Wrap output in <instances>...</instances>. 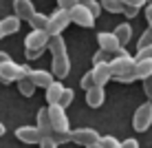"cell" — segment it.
<instances>
[{"label": "cell", "mask_w": 152, "mask_h": 148, "mask_svg": "<svg viewBox=\"0 0 152 148\" xmlns=\"http://www.w3.org/2000/svg\"><path fill=\"white\" fill-rule=\"evenodd\" d=\"M86 148H102V146H99V141H97V144H91V146H86Z\"/></svg>", "instance_id": "obj_43"}, {"label": "cell", "mask_w": 152, "mask_h": 148, "mask_svg": "<svg viewBox=\"0 0 152 148\" xmlns=\"http://www.w3.org/2000/svg\"><path fill=\"white\" fill-rule=\"evenodd\" d=\"M49 108V119H51V128L60 130V133H69L71 130V121L69 115H66V108H62L60 104H51Z\"/></svg>", "instance_id": "obj_4"}, {"label": "cell", "mask_w": 152, "mask_h": 148, "mask_svg": "<svg viewBox=\"0 0 152 148\" xmlns=\"http://www.w3.org/2000/svg\"><path fill=\"white\" fill-rule=\"evenodd\" d=\"M99 146L102 148H121V141L115 135H104V137H99Z\"/></svg>", "instance_id": "obj_25"}, {"label": "cell", "mask_w": 152, "mask_h": 148, "mask_svg": "<svg viewBox=\"0 0 152 148\" xmlns=\"http://www.w3.org/2000/svg\"><path fill=\"white\" fill-rule=\"evenodd\" d=\"M44 51L46 49H24V55H27V60H38Z\"/></svg>", "instance_id": "obj_30"}, {"label": "cell", "mask_w": 152, "mask_h": 148, "mask_svg": "<svg viewBox=\"0 0 152 148\" xmlns=\"http://www.w3.org/2000/svg\"><path fill=\"white\" fill-rule=\"evenodd\" d=\"M117 82H121V84H130V82H134L137 77H134V73H126V75H119V77H115Z\"/></svg>", "instance_id": "obj_33"}, {"label": "cell", "mask_w": 152, "mask_h": 148, "mask_svg": "<svg viewBox=\"0 0 152 148\" xmlns=\"http://www.w3.org/2000/svg\"><path fill=\"white\" fill-rule=\"evenodd\" d=\"M46 49L51 51V55H60V53H69L66 51V40L62 35H51L49 38V46Z\"/></svg>", "instance_id": "obj_21"}, {"label": "cell", "mask_w": 152, "mask_h": 148, "mask_svg": "<svg viewBox=\"0 0 152 148\" xmlns=\"http://www.w3.org/2000/svg\"><path fill=\"white\" fill-rule=\"evenodd\" d=\"M104 102H106V91H104V86H93V88L86 91V104L91 108H99Z\"/></svg>", "instance_id": "obj_16"}, {"label": "cell", "mask_w": 152, "mask_h": 148, "mask_svg": "<svg viewBox=\"0 0 152 148\" xmlns=\"http://www.w3.org/2000/svg\"><path fill=\"white\" fill-rule=\"evenodd\" d=\"M29 22H31V27H33V29H44V31H46V24H49V15L35 11V13H33V18H31Z\"/></svg>", "instance_id": "obj_24"}, {"label": "cell", "mask_w": 152, "mask_h": 148, "mask_svg": "<svg viewBox=\"0 0 152 148\" xmlns=\"http://www.w3.org/2000/svg\"><path fill=\"white\" fill-rule=\"evenodd\" d=\"M152 44V29H145L143 33L139 35V42H137V51L143 49V46H150Z\"/></svg>", "instance_id": "obj_27"}, {"label": "cell", "mask_w": 152, "mask_h": 148, "mask_svg": "<svg viewBox=\"0 0 152 148\" xmlns=\"http://www.w3.org/2000/svg\"><path fill=\"white\" fill-rule=\"evenodd\" d=\"M15 137H18L22 144H40L42 141V133L38 126H20L15 130Z\"/></svg>", "instance_id": "obj_12"}, {"label": "cell", "mask_w": 152, "mask_h": 148, "mask_svg": "<svg viewBox=\"0 0 152 148\" xmlns=\"http://www.w3.org/2000/svg\"><path fill=\"white\" fill-rule=\"evenodd\" d=\"M80 2H88V0H80Z\"/></svg>", "instance_id": "obj_45"}, {"label": "cell", "mask_w": 152, "mask_h": 148, "mask_svg": "<svg viewBox=\"0 0 152 148\" xmlns=\"http://www.w3.org/2000/svg\"><path fill=\"white\" fill-rule=\"evenodd\" d=\"M99 4H102V9H106L108 13H124V7H126L121 0H99Z\"/></svg>", "instance_id": "obj_22"}, {"label": "cell", "mask_w": 152, "mask_h": 148, "mask_svg": "<svg viewBox=\"0 0 152 148\" xmlns=\"http://www.w3.org/2000/svg\"><path fill=\"white\" fill-rule=\"evenodd\" d=\"M40 148H57V144L53 139H42L40 141Z\"/></svg>", "instance_id": "obj_40"}, {"label": "cell", "mask_w": 152, "mask_h": 148, "mask_svg": "<svg viewBox=\"0 0 152 148\" xmlns=\"http://www.w3.org/2000/svg\"><path fill=\"white\" fill-rule=\"evenodd\" d=\"M77 2H80V0H57V7L60 9H71V7H75Z\"/></svg>", "instance_id": "obj_35"}, {"label": "cell", "mask_w": 152, "mask_h": 148, "mask_svg": "<svg viewBox=\"0 0 152 148\" xmlns=\"http://www.w3.org/2000/svg\"><path fill=\"white\" fill-rule=\"evenodd\" d=\"M71 24V15L69 9H60L57 7L53 13L49 15V24H46V33L49 35H62V31Z\"/></svg>", "instance_id": "obj_3"}, {"label": "cell", "mask_w": 152, "mask_h": 148, "mask_svg": "<svg viewBox=\"0 0 152 148\" xmlns=\"http://www.w3.org/2000/svg\"><path fill=\"white\" fill-rule=\"evenodd\" d=\"M110 62V60H108ZM108 62H99V64H93L91 73H93V80H95V86H106L108 82L113 80V71Z\"/></svg>", "instance_id": "obj_10"}, {"label": "cell", "mask_w": 152, "mask_h": 148, "mask_svg": "<svg viewBox=\"0 0 152 148\" xmlns=\"http://www.w3.org/2000/svg\"><path fill=\"white\" fill-rule=\"evenodd\" d=\"M121 148H139V141L132 139V137H130V139H124L121 141Z\"/></svg>", "instance_id": "obj_39"}, {"label": "cell", "mask_w": 152, "mask_h": 148, "mask_svg": "<svg viewBox=\"0 0 152 148\" xmlns=\"http://www.w3.org/2000/svg\"><path fill=\"white\" fill-rule=\"evenodd\" d=\"M51 73L62 80L71 73V60H69V53H60V55H53V62H51Z\"/></svg>", "instance_id": "obj_11"}, {"label": "cell", "mask_w": 152, "mask_h": 148, "mask_svg": "<svg viewBox=\"0 0 152 148\" xmlns=\"http://www.w3.org/2000/svg\"><path fill=\"white\" fill-rule=\"evenodd\" d=\"M4 133H7V128H4V124H2V121H0V137H2Z\"/></svg>", "instance_id": "obj_42"}, {"label": "cell", "mask_w": 152, "mask_h": 148, "mask_svg": "<svg viewBox=\"0 0 152 148\" xmlns=\"http://www.w3.org/2000/svg\"><path fill=\"white\" fill-rule=\"evenodd\" d=\"M115 35H117V40H119V44L121 46H126L130 40H132V24L126 20V22H121V24H117L115 27V31H113Z\"/></svg>", "instance_id": "obj_19"}, {"label": "cell", "mask_w": 152, "mask_h": 148, "mask_svg": "<svg viewBox=\"0 0 152 148\" xmlns=\"http://www.w3.org/2000/svg\"><path fill=\"white\" fill-rule=\"evenodd\" d=\"M4 38V33H2V29H0V40H2Z\"/></svg>", "instance_id": "obj_44"}, {"label": "cell", "mask_w": 152, "mask_h": 148, "mask_svg": "<svg viewBox=\"0 0 152 148\" xmlns=\"http://www.w3.org/2000/svg\"><path fill=\"white\" fill-rule=\"evenodd\" d=\"M99 62H108V53L99 49L95 55H93V64H99Z\"/></svg>", "instance_id": "obj_31"}, {"label": "cell", "mask_w": 152, "mask_h": 148, "mask_svg": "<svg viewBox=\"0 0 152 148\" xmlns=\"http://www.w3.org/2000/svg\"><path fill=\"white\" fill-rule=\"evenodd\" d=\"M143 93H145V95H148V97L152 99V77L143 80Z\"/></svg>", "instance_id": "obj_38"}, {"label": "cell", "mask_w": 152, "mask_h": 148, "mask_svg": "<svg viewBox=\"0 0 152 148\" xmlns=\"http://www.w3.org/2000/svg\"><path fill=\"white\" fill-rule=\"evenodd\" d=\"M27 77L35 84V88H38V86H40V88H46L51 82L55 80V75H53V73H51V71H44V68H31Z\"/></svg>", "instance_id": "obj_13"}, {"label": "cell", "mask_w": 152, "mask_h": 148, "mask_svg": "<svg viewBox=\"0 0 152 148\" xmlns=\"http://www.w3.org/2000/svg\"><path fill=\"white\" fill-rule=\"evenodd\" d=\"M137 80H148L152 77V60L148 57H134V68H132Z\"/></svg>", "instance_id": "obj_15"}, {"label": "cell", "mask_w": 152, "mask_h": 148, "mask_svg": "<svg viewBox=\"0 0 152 148\" xmlns=\"http://www.w3.org/2000/svg\"><path fill=\"white\" fill-rule=\"evenodd\" d=\"M31 71L29 64H18V62L9 60V62H2L0 64V82L4 84H11V82H18L22 77H27Z\"/></svg>", "instance_id": "obj_1"}, {"label": "cell", "mask_w": 152, "mask_h": 148, "mask_svg": "<svg viewBox=\"0 0 152 148\" xmlns=\"http://www.w3.org/2000/svg\"><path fill=\"white\" fill-rule=\"evenodd\" d=\"M71 141H75V144L86 148V146L99 141V133L95 128H77V130H71Z\"/></svg>", "instance_id": "obj_9"}, {"label": "cell", "mask_w": 152, "mask_h": 148, "mask_svg": "<svg viewBox=\"0 0 152 148\" xmlns=\"http://www.w3.org/2000/svg\"><path fill=\"white\" fill-rule=\"evenodd\" d=\"M97 42H99V49L106 51L108 55H117L119 51H124V46L119 44L117 35L113 31H99L97 33Z\"/></svg>", "instance_id": "obj_7"}, {"label": "cell", "mask_w": 152, "mask_h": 148, "mask_svg": "<svg viewBox=\"0 0 152 148\" xmlns=\"http://www.w3.org/2000/svg\"><path fill=\"white\" fill-rule=\"evenodd\" d=\"M49 38L44 29H31L24 38V49H46L49 46Z\"/></svg>", "instance_id": "obj_8"}, {"label": "cell", "mask_w": 152, "mask_h": 148, "mask_svg": "<svg viewBox=\"0 0 152 148\" xmlns=\"http://www.w3.org/2000/svg\"><path fill=\"white\" fill-rule=\"evenodd\" d=\"M64 88H66V86H64L60 80H53L49 86L44 88V91H46V102H49V106H51V104H57V102H60V97H62V93H64Z\"/></svg>", "instance_id": "obj_18"}, {"label": "cell", "mask_w": 152, "mask_h": 148, "mask_svg": "<svg viewBox=\"0 0 152 148\" xmlns=\"http://www.w3.org/2000/svg\"><path fill=\"white\" fill-rule=\"evenodd\" d=\"M150 126H152V102H145V104H141V106H137V110H134L132 128L137 130V133H145Z\"/></svg>", "instance_id": "obj_5"}, {"label": "cell", "mask_w": 152, "mask_h": 148, "mask_svg": "<svg viewBox=\"0 0 152 148\" xmlns=\"http://www.w3.org/2000/svg\"><path fill=\"white\" fill-rule=\"evenodd\" d=\"M121 2L126 4V7H145V2H148V0H121Z\"/></svg>", "instance_id": "obj_34"}, {"label": "cell", "mask_w": 152, "mask_h": 148, "mask_svg": "<svg viewBox=\"0 0 152 148\" xmlns=\"http://www.w3.org/2000/svg\"><path fill=\"white\" fill-rule=\"evenodd\" d=\"M15 84H18V91H20V93H22V95H24V97H31V95H33V93H35V84H33V82H31V80H29V77H22V80H18V82H15Z\"/></svg>", "instance_id": "obj_23"}, {"label": "cell", "mask_w": 152, "mask_h": 148, "mask_svg": "<svg viewBox=\"0 0 152 148\" xmlns=\"http://www.w3.org/2000/svg\"><path fill=\"white\" fill-rule=\"evenodd\" d=\"M11 60V57H9V53H4V51H0V64H2V62H9Z\"/></svg>", "instance_id": "obj_41"}, {"label": "cell", "mask_w": 152, "mask_h": 148, "mask_svg": "<svg viewBox=\"0 0 152 148\" xmlns=\"http://www.w3.org/2000/svg\"><path fill=\"white\" fill-rule=\"evenodd\" d=\"M80 86L84 88V91H88V88H93L95 86V80H93V73L88 71V73H84L82 75V80H80Z\"/></svg>", "instance_id": "obj_28"}, {"label": "cell", "mask_w": 152, "mask_h": 148, "mask_svg": "<svg viewBox=\"0 0 152 148\" xmlns=\"http://www.w3.org/2000/svg\"><path fill=\"white\" fill-rule=\"evenodd\" d=\"M69 15H71V22L80 24V27H84V29H93L95 27V15L88 11V7L84 2H77L75 7H71Z\"/></svg>", "instance_id": "obj_6"}, {"label": "cell", "mask_w": 152, "mask_h": 148, "mask_svg": "<svg viewBox=\"0 0 152 148\" xmlns=\"http://www.w3.org/2000/svg\"><path fill=\"white\" fill-rule=\"evenodd\" d=\"M134 57H148V60H152V44H150V46H143V49H139Z\"/></svg>", "instance_id": "obj_32"}, {"label": "cell", "mask_w": 152, "mask_h": 148, "mask_svg": "<svg viewBox=\"0 0 152 148\" xmlns=\"http://www.w3.org/2000/svg\"><path fill=\"white\" fill-rule=\"evenodd\" d=\"M139 11H141L139 7H124V15H126L128 20H130V18H134V15H137Z\"/></svg>", "instance_id": "obj_36"}, {"label": "cell", "mask_w": 152, "mask_h": 148, "mask_svg": "<svg viewBox=\"0 0 152 148\" xmlns=\"http://www.w3.org/2000/svg\"><path fill=\"white\" fill-rule=\"evenodd\" d=\"M20 24H22V20H20L18 15H7V18L0 20V29H2L4 35L18 33V31H20Z\"/></svg>", "instance_id": "obj_20"}, {"label": "cell", "mask_w": 152, "mask_h": 148, "mask_svg": "<svg viewBox=\"0 0 152 148\" xmlns=\"http://www.w3.org/2000/svg\"><path fill=\"white\" fill-rule=\"evenodd\" d=\"M73 99H75V91H73V88H64V93H62V97H60V106L62 108H69L71 104H73Z\"/></svg>", "instance_id": "obj_26"}, {"label": "cell", "mask_w": 152, "mask_h": 148, "mask_svg": "<svg viewBox=\"0 0 152 148\" xmlns=\"http://www.w3.org/2000/svg\"><path fill=\"white\" fill-rule=\"evenodd\" d=\"M35 13V4L31 0H13V15L20 20H31Z\"/></svg>", "instance_id": "obj_14"}, {"label": "cell", "mask_w": 152, "mask_h": 148, "mask_svg": "<svg viewBox=\"0 0 152 148\" xmlns=\"http://www.w3.org/2000/svg\"><path fill=\"white\" fill-rule=\"evenodd\" d=\"M84 4L88 7V11L95 15V20H97V15L102 13V4H99V0H88V2H84Z\"/></svg>", "instance_id": "obj_29"}, {"label": "cell", "mask_w": 152, "mask_h": 148, "mask_svg": "<svg viewBox=\"0 0 152 148\" xmlns=\"http://www.w3.org/2000/svg\"><path fill=\"white\" fill-rule=\"evenodd\" d=\"M42 133V139H49L53 135V128H51V119H49V108H40L38 110V124H35Z\"/></svg>", "instance_id": "obj_17"}, {"label": "cell", "mask_w": 152, "mask_h": 148, "mask_svg": "<svg viewBox=\"0 0 152 148\" xmlns=\"http://www.w3.org/2000/svg\"><path fill=\"white\" fill-rule=\"evenodd\" d=\"M145 20H148V29H152V2H145Z\"/></svg>", "instance_id": "obj_37"}, {"label": "cell", "mask_w": 152, "mask_h": 148, "mask_svg": "<svg viewBox=\"0 0 152 148\" xmlns=\"http://www.w3.org/2000/svg\"><path fill=\"white\" fill-rule=\"evenodd\" d=\"M110 64V71H113V80L119 75H126V73H132L134 68V55H130L128 51H119L117 55H113V60L108 62Z\"/></svg>", "instance_id": "obj_2"}]
</instances>
